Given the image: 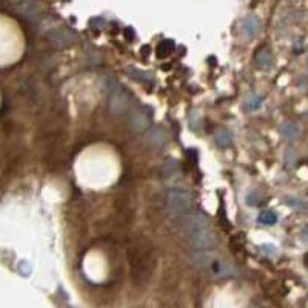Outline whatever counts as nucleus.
Here are the masks:
<instances>
[{
    "label": "nucleus",
    "mask_w": 308,
    "mask_h": 308,
    "mask_svg": "<svg viewBox=\"0 0 308 308\" xmlns=\"http://www.w3.org/2000/svg\"><path fill=\"white\" fill-rule=\"evenodd\" d=\"M128 259L131 267V279L134 285H146L152 276L156 259L154 251L148 242H136L128 250Z\"/></svg>",
    "instance_id": "nucleus-1"
},
{
    "label": "nucleus",
    "mask_w": 308,
    "mask_h": 308,
    "mask_svg": "<svg viewBox=\"0 0 308 308\" xmlns=\"http://www.w3.org/2000/svg\"><path fill=\"white\" fill-rule=\"evenodd\" d=\"M185 228L190 231L191 236V244L197 251H205L214 247L216 239L211 229L208 228V222L205 216L200 213H191L185 220H184Z\"/></svg>",
    "instance_id": "nucleus-2"
},
{
    "label": "nucleus",
    "mask_w": 308,
    "mask_h": 308,
    "mask_svg": "<svg viewBox=\"0 0 308 308\" xmlns=\"http://www.w3.org/2000/svg\"><path fill=\"white\" fill-rule=\"evenodd\" d=\"M167 203L170 214L174 220L182 222L193 213V199L191 194L181 188H173L167 194Z\"/></svg>",
    "instance_id": "nucleus-3"
},
{
    "label": "nucleus",
    "mask_w": 308,
    "mask_h": 308,
    "mask_svg": "<svg viewBox=\"0 0 308 308\" xmlns=\"http://www.w3.org/2000/svg\"><path fill=\"white\" fill-rule=\"evenodd\" d=\"M48 40L57 48H66L75 42V34L66 28H56L48 33Z\"/></svg>",
    "instance_id": "nucleus-4"
},
{
    "label": "nucleus",
    "mask_w": 308,
    "mask_h": 308,
    "mask_svg": "<svg viewBox=\"0 0 308 308\" xmlns=\"http://www.w3.org/2000/svg\"><path fill=\"white\" fill-rule=\"evenodd\" d=\"M128 107H130V94L125 90L116 87L111 94V99H110V110L114 114H120V113L126 111Z\"/></svg>",
    "instance_id": "nucleus-5"
},
{
    "label": "nucleus",
    "mask_w": 308,
    "mask_h": 308,
    "mask_svg": "<svg viewBox=\"0 0 308 308\" xmlns=\"http://www.w3.org/2000/svg\"><path fill=\"white\" fill-rule=\"evenodd\" d=\"M145 142L148 146L159 149V148L165 146V143H167V131L161 126H152L151 130H148V133L145 136Z\"/></svg>",
    "instance_id": "nucleus-6"
},
{
    "label": "nucleus",
    "mask_w": 308,
    "mask_h": 308,
    "mask_svg": "<svg viewBox=\"0 0 308 308\" xmlns=\"http://www.w3.org/2000/svg\"><path fill=\"white\" fill-rule=\"evenodd\" d=\"M128 125L134 133H142L148 128L149 125V119L148 116L140 111V110H133L128 116Z\"/></svg>",
    "instance_id": "nucleus-7"
},
{
    "label": "nucleus",
    "mask_w": 308,
    "mask_h": 308,
    "mask_svg": "<svg viewBox=\"0 0 308 308\" xmlns=\"http://www.w3.org/2000/svg\"><path fill=\"white\" fill-rule=\"evenodd\" d=\"M254 59H256V65L261 69H271L273 65H274V57H273V54H271V51L268 48L258 49Z\"/></svg>",
    "instance_id": "nucleus-8"
},
{
    "label": "nucleus",
    "mask_w": 308,
    "mask_h": 308,
    "mask_svg": "<svg viewBox=\"0 0 308 308\" xmlns=\"http://www.w3.org/2000/svg\"><path fill=\"white\" fill-rule=\"evenodd\" d=\"M242 27H244L245 33H247L250 37H254V36H258V34H259V31H261V20H259L258 17H254V16H251V14H248V16H245V17H244Z\"/></svg>",
    "instance_id": "nucleus-9"
},
{
    "label": "nucleus",
    "mask_w": 308,
    "mask_h": 308,
    "mask_svg": "<svg viewBox=\"0 0 308 308\" xmlns=\"http://www.w3.org/2000/svg\"><path fill=\"white\" fill-rule=\"evenodd\" d=\"M16 7L28 19H36L40 14V7L37 4H34V2H22V4H17Z\"/></svg>",
    "instance_id": "nucleus-10"
},
{
    "label": "nucleus",
    "mask_w": 308,
    "mask_h": 308,
    "mask_svg": "<svg viewBox=\"0 0 308 308\" xmlns=\"http://www.w3.org/2000/svg\"><path fill=\"white\" fill-rule=\"evenodd\" d=\"M280 131H282V134H284V137H285L287 140H296V139H299V136H300V128H299V125H296V123H293V122H285V123L280 126Z\"/></svg>",
    "instance_id": "nucleus-11"
},
{
    "label": "nucleus",
    "mask_w": 308,
    "mask_h": 308,
    "mask_svg": "<svg viewBox=\"0 0 308 308\" xmlns=\"http://www.w3.org/2000/svg\"><path fill=\"white\" fill-rule=\"evenodd\" d=\"M214 140L217 143V146L220 148H226L229 146L231 143H233V136H231V133L228 130H219L214 136Z\"/></svg>",
    "instance_id": "nucleus-12"
},
{
    "label": "nucleus",
    "mask_w": 308,
    "mask_h": 308,
    "mask_svg": "<svg viewBox=\"0 0 308 308\" xmlns=\"http://www.w3.org/2000/svg\"><path fill=\"white\" fill-rule=\"evenodd\" d=\"M128 72H130V75L133 77V79L137 81V82L148 84L149 81H152V77H151L149 72H145V71H140V69H136V68H128Z\"/></svg>",
    "instance_id": "nucleus-13"
},
{
    "label": "nucleus",
    "mask_w": 308,
    "mask_h": 308,
    "mask_svg": "<svg viewBox=\"0 0 308 308\" xmlns=\"http://www.w3.org/2000/svg\"><path fill=\"white\" fill-rule=\"evenodd\" d=\"M162 171L167 177H171V176H176L179 173V164L177 161L174 159H168L164 165H162Z\"/></svg>",
    "instance_id": "nucleus-14"
},
{
    "label": "nucleus",
    "mask_w": 308,
    "mask_h": 308,
    "mask_svg": "<svg viewBox=\"0 0 308 308\" xmlns=\"http://www.w3.org/2000/svg\"><path fill=\"white\" fill-rule=\"evenodd\" d=\"M174 49V42L173 40H162L158 46V56L159 57H167L173 53Z\"/></svg>",
    "instance_id": "nucleus-15"
},
{
    "label": "nucleus",
    "mask_w": 308,
    "mask_h": 308,
    "mask_svg": "<svg viewBox=\"0 0 308 308\" xmlns=\"http://www.w3.org/2000/svg\"><path fill=\"white\" fill-rule=\"evenodd\" d=\"M262 225H274L277 222V214L274 211H262L258 217Z\"/></svg>",
    "instance_id": "nucleus-16"
},
{
    "label": "nucleus",
    "mask_w": 308,
    "mask_h": 308,
    "mask_svg": "<svg viewBox=\"0 0 308 308\" xmlns=\"http://www.w3.org/2000/svg\"><path fill=\"white\" fill-rule=\"evenodd\" d=\"M261 105H262V97H261V96H256V94L247 97V100H245V107H247V110H250V111L258 110Z\"/></svg>",
    "instance_id": "nucleus-17"
},
{
    "label": "nucleus",
    "mask_w": 308,
    "mask_h": 308,
    "mask_svg": "<svg viewBox=\"0 0 308 308\" xmlns=\"http://www.w3.org/2000/svg\"><path fill=\"white\" fill-rule=\"evenodd\" d=\"M214 271L217 274H220V276H226V274H233L235 268L231 267L229 264H226V262H217L216 267H214Z\"/></svg>",
    "instance_id": "nucleus-18"
},
{
    "label": "nucleus",
    "mask_w": 308,
    "mask_h": 308,
    "mask_svg": "<svg viewBox=\"0 0 308 308\" xmlns=\"http://www.w3.org/2000/svg\"><path fill=\"white\" fill-rule=\"evenodd\" d=\"M261 250L267 254V256H276V248H274V245H262L261 247Z\"/></svg>",
    "instance_id": "nucleus-19"
},
{
    "label": "nucleus",
    "mask_w": 308,
    "mask_h": 308,
    "mask_svg": "<svg viewBox=\"0 0 308 308\" xmlns=\"http://www.w3.org/2000/svg\"><path fill=\"white\" fill-rule=\"evenodd\" d=\"M247 203H248V205H258V203H259L258 194H256V193H251V194L247 197Z\"/></svg>",
    "instance_id": "nucleus-20"
}]
</instances>
